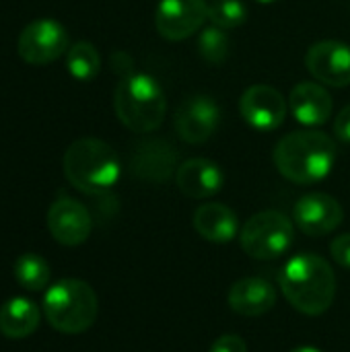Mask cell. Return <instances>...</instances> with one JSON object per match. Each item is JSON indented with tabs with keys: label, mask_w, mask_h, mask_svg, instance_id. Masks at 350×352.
<instances>
[{
	"label": "cell",
	"mask_w": 350,
	"mask_h": 352,
	"mask_svg": "<svg viewBox=\"0 0 350 352\" xmlns=\"http://www.w3.org/2000/svg\"><path fill=\"white\" fill-rule=\"evenodd\" d=\"M272 159L283 177L299 186H311L330 175L336 144L320 130H297L276 142Z\"/></svg>",
	"instance_id": "1"
},
{
	"label": "cell",
	"mask_w": 350,
	"mask_h": 352,
	"mask_svg": "<svg viewBox=\"0 0 350 352\" xmlns=\"http://www.w3.org/2000/svg\"><path fill=\"white\" fill-rule=\"evenodd\" d=\"M278 283L285 299L305 316L326 314L336 297V276L332 266L316 254H299L291 258L285 264Z\"/></svg>",
	"instance_id": "2"
},
{
	"label": "cell",
	"mask_w": 350,
	"mask_h": 352,
	"mask_svg": "<svg viewBox=\"0 0 350 352\" xmlns=\"http://www.w3.org/2000/svg\"><path fill=\"white\" fill-rule=\"evenodd\" d=\"M113 109L128 130L149 134L161 128L167 113V99L157 78L132 70L124 74L116 87Z\"/></svg>",
	"instance_id": "3"
},
{
	"label": "cell",
	"mask_w": 350,
	"mask_h": 352,
	"mask_svg": "<svg viewBox=\"0 0 350 352\" xmlns=\"http://www.w3.org/2000/svg\"><path fill=\"white\" fill-rule=\"evenodd\" d=\"M122 173L118 153L99 138H78L64 153L66 179L85 194L111 190Z\"/></svg>",
	"instance_id": "4"
},
{
	"label": "cell",
	"mask_w": 350,
	"mask_h": 352,
	"mask_svg": "<svg viewBox=\"0 0 350 352\" xmlns=\"http://www.w3.org/2000/svg\"><path fill=\"white\" fill-rule=\"evenodd\" d=\"M99 314V301L93 287L78 278H64L52 285L43 295V316L47 324L62 334L87 332Z\"/></svg>",
	"instance_id": "5"
},
{
	"label": "cell",
	"mask_w": 350,
	"mask_h": 352,
	"mask_svg": "<svg viewBox=\"0 0 350 352\" xmlns=\"http://www.w3.org/2000/svg\"><path fill=\"white\" fill-rule=\"evenodd\" d=\"M295 239L293 221L278 210L254 214L239 233L241 250L254 260H276L285 256Z\"/></svg>",
	"instance_id": "6"
},
{
	"label": "cell",
	"mask_w": 350,
	"mask_h": 352,
	"mask_svg": "<svg viewBox=\"0 0 350 352\" xmlns=\"http://www.w3.org/2000/svg\"><path fill=\"white\" fill-rule=\"evenodd\" d=\"M19 56L31 66H45L68 52V33L54 19L31 21L19 35Z\"/></svg>",
	"instance_id": "7"
},
{
	"label": "cell",
	"mask_w": 350,
	"mask_h": 352,
	"mask_svg": "<svg viewBox=\"0 0 350 352\" xmlns=\"http://www.w3.org/2000/svg\"><path fill=\"white\" fill-rule=\"evenodd\" d=\"M206 21V0H159L155 10V27L167 41H182L198 33Z\"/></svg>",
	"instance_id": "8"
},
{
	"label": "cell",
	"mask_w": 350,
	"mask_h": 352,
	"mask_svg": "<svg viewBox=\"0 0 350 352\" xmlns=\"http://www.w3.org/2000/svg\"><path fill=\"white\" fill-rule=\"evenodd\" d=\"M221 124V107L208 95H192L179 103L173 116L177 136L188 144L206 142Z\"/></svg>",
	"instance_id": "9"
},
{
	"label": "cell",
	"mask_w": 350,
	"mask_h": 352,
	"mask_svg": "<svg viewBox=\"0 0 350 352\" xmlns=\"http://www.w3.org/2000/svg\"><path fill=\"white\" fill-rule=\"evenodd\" d=\"M239 113L258 132H274L287 120V99L270 85H252L239 99Z\"/></svg>",
	"instance_id": "10"
},
{
	"label": "cell",
	"mask_w": 350,
	"mask_h": 352,
	"mask_svg": "<svg viewBox=\"0 0 350 352\" xmlns=\"http://www.w3.org/2000/svg\"><path fill=\"white\" fill-rule=\"evenodd\" d=\"M342 219V204L334 196L324 192H311L301 196L293 208V223L299 227L301 233L309 237L330 235L340 227Z\"/></svg>",
	"instance_id": "11"
},
{
	"label": "cell",
	"mask_w": 350,
	"mask_h": 352,
	"mask_svg": "<svg viewBox=\"0 0 350 352\" xmlns=\"http://www.w3.org/2000/svg\"><path fill=\"white\" fill-rule=\"evenodd\" d=\"M305 66L316 80L328 87H349L350 45L336 39L318 41L307 50Z\"/></svg>",
	"instance_id": "12"
},
{
	"label": "cell",
	"mask_w": 350,
	"mask_h": 352,
	"mask_svg": "<svg viewBox=\"0 0 350 352\" xmlns=\"http://www.w3.org/2000/svg\"><path fill=\"white\" fill-rule=\"evenodd\" d=\"M47 229L60 245L74 248L89 239L93 221L89 210L78 200L62 196L54 200L47 210Z\"/></svg>",
	"instance_id": "13"
},
{
	"label": "cell",
	"mask_w": 350,
	"mask_h": 352,
	"mask_svg": "<svg viewBox=\"0 0 350 352\" xmlns=\"http://www.w3.org/2000/svg\"><path fill=\"white\" fill-rule=\"evenodd\" d=\"M177 151L171 142L151 138L140 142L132 153V171L136 177L153 184H163L177 173Z\"/></svg>",
	"instance_id": "14"
},
{
	"label": "cell",
	"mask_w": 350,
	"mask_h": 352,
	"mask_svg": "<svg viewBox=\"0 0 350 352\" xmlns=\"http://www.w3.org/2000/svg\"><path fill=\"white\" fill-rule=\"evenodd\" d=\"M175 184L184 196L194 200H204L217 196L223 190L225 175L215 161L204 157H194L177 167Z\"/></svg>",
	"instance_id": "15"
},
{
	"label": "cell",
	"mask_w": 350,
	"mask_h": 352,
	"mask_svg": "<svg viewBox=\"0 0 350 352\" xmlns=\"http://www.w3.org/2000/svg\"><path fill=\"white\" fill-rule=\"evenodd\" d=\"M289 109L303 126L316 128L330 120L334 103L330 93L320 82H299L289 95Z\"/></svg>",
	"instance_id": "16"
},
{
	"label": "cell",
	"mask_w": 350,
	"mask_h": 352,
	"mask_svg": "<svg viewBox=\"0 0 350 352\" xmlns=\"http://www.w3.org/2000/svg\"><path fill=\"white\" fill-rule=\"evenodd\" d=\"M229 307L243 318H260L276 305V289L258 276L237 280L227 295Z\"/></svg>",
	"instance_id": "17"
},
{
	"label": "cell",
	"mask_w": 350,
	"mask_h": 352,
	"mask_svg": "<svg viewBox=\"0 0 350 352\" xmlns=\"http://www.w3.org/2000/svg\"><path fill=\"white\" fill-rule=\"evenodd\" d=\"M196 233L210 243H229L239 231V221L233 208L221 202H206L194 212Z\"/></svg>",
	"instance_id": "18"
},
{
	"label": "cell",
	"mask_w": 350,
	"mask_h": 352,
	"mask_svg": "<svg viewBox=\"0 0 350 352\" xmlns=\"http://www.w3.org/2000/svg\"><path fill=\"white\" fill-rule=\"evenodd\" d=\"M41 322V309L27 297H12L0 307V332L10 340L31 336Z\"/></svg>",
	"instance_id": "19"
},
{
	"label": "cell",
	"mask_w": 350,
	"mask_h": 352,
	"mask_svg": "<svg viewBox=\"0 0 350 352\" xmlns=\"http://www.w3.org/2000/svg\"><path fill=\"white\" fill-rule=\"evenodd\" d=\"M66 68L76 80H91L101 70V56L97 47L89 41H76L66 52Z\"/></svg>",
	"instance_id": "20"
},
{
	"label": "cell",
	"mask_w": 350,
	"mask_h": 352,
	"mask_svg": "<svg viewBox=\"0 0 350 352\" xmlns=\"http://www.w3.org/2000/svg\"><path fill=\"white\" fill-rule=\"evenodd\" d=\"M50 264L39 254H23L14 262V278L27 291H43L50 283Z\"/></svg>",
	"instance_id": "21"
},
{
	"label": "cell",
	"mask_w": 350,
	"mask_h": 352,
	"mask_svg": "<svg viewBox=\"0 0 350 352\" xmlns=\"http://www.w3.org/2000/svg\"><path fill=\"white\" fill-rule=\"evenodd\" d=\"M196 47H198L200 58L206 64H210V66L225 64V60L229 58V52H231V39L227 35V29L210 23L208 27H204L200 31Z\"/></svg>",
	"instance_id": "22"
},
{
	"label": "cell",
	"mask_w": 350,
	"mask_h": 352,
	"mask_svg": "<svg viewBox=\"0 0 350 352\" xmlns=\"http://www.w3.org/2000/svg\"><path fill=\"white\" fill-rule=\"evenodd\" d=\"M208 21L223 29H237L248 21V6L243 0H212L208 4Z\"/></svg>",
	"instance_id": "23"
},
{
	"label": "cell",
	"mask_w": 350,
	"mask_h": 352,
	"mask_svg": "<svg viewBox=\"0 0 350 352\" xmlns=\"http://www.w3.org/2000/svg\"><path fill=\"white\" fill-rule=\"evenodd\" d=\"M330 254H332V260L350 270V233L344 235H338L332 243H330Z\"/></svg>",
	"instance_id": "24"
},
{
	"label": "cell",
	"mask_w": 350,
	"mask_h": 352,
	"mask_svg": "<svg viewBox=\"0 0 350 352\" xmlns=\"http://www.w3.org/2000/svg\"><path fill=\"white\" fill-rule=\"evenodd\" d=\"M210 352H248V344L237 334H223L212 342Z\"/></svg>",
	"instance_id": "25"
},
{
	"label": "cell",
	"mask_w": 350,
	"mask_h": 352,
	"mask_svg": "<svg viewBox=\"0 0 350 352\" xmlns=\"http://www.w3.org/2000/svg\"><path fill=\"white\" fill-rule=\"evenodd\" d=\"M334 134L342 142H350V103L336 116V120H334Z\"/></svg>",
	"instance_id": "26"
},
{
	"label": "cell",
	"mask_w": 350,
	"mask_h": 352,
	"mask_svg": "<svg viewBox=\"0 0 350 352\" xmlns=\"http://www.w3.org/2000/svg\"><path fill=\"white\" fill-rule=\"evenodd\" d=\"M291 352H322L320 349H314V346H299V349H293Z\"/></svg>",
	"instance_id": "27"
},
{
	"label": "cell",
	"mask_w": 350,
	"mask_h": 352,
	"mask_svg": "<svg viewBox=\"0 0 350 352\" xmlns=\"http://www.w3.org/2000/svg\"><path fill=\"white\" fill-rule=\"evenodd\" d=\"M254 2H258V4H274L278 0H254Z\"/></svg>",
	"instance_id": "28"
}]
</instances>
